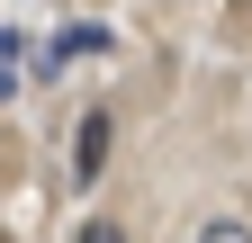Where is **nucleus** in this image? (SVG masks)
Listing matches in <instances>:
<instances>
[{"mask_svg": "<svg viewBox=\"0 0 252 243\" xmlns=\"http://www.w3.org/2000/svg\"><path fill=\"white\" fill-rule=\"evenodd\" d=\"M189 243H252V225H234V216H207V225L189 234Z\"/></svg>", "mask_w": 252, "mask_h": 243, "instance_id": "nucleus-3", "label": "nucleus"}, {"mask_svg": "<svg viewBox=\"0 0 252 243\" xmlns=\"http://www.w3.org/2000/svg\"><path fill=\"white\" fill-rule=\"evenodd\" d=\"M72 54H108V27H63V36L36 54V81H54L63 63H72Z\"/></svg>", "mask_w": 252, "mask_h": 243, "instance_id": "nucleus-2", "label": "nucleus"}, {"mask_svg": "<svg viewBox=\"0 0 252 243\" xmlns=\"http://www.w3.org/2000/svg\"><path fill=\"white\" fill-rule=\"evenodd\" d=\"M81 243H126V234H117L108 216H81Z\"/></svg>", "mask_w": 252, "mask_h": 243, "instance_id": "nucleus-4", "label": "nucleus"}, {"mask_svg": "<svg viewBox=\"0 0 252 243\" xmlns=\"http://www.w3.org/2000/svg\"><path fill=\"white\" fill-rule=\"evenodd\" d=\"M108 144H117V117H108V108H90L81 126H72V180H81V189L99 180V162H108Z\"/></svg>", "mask_w": 252, "mask_h": 243, "instance_id": "nucleus-1", "label": "nucleus"}]
</instances>
